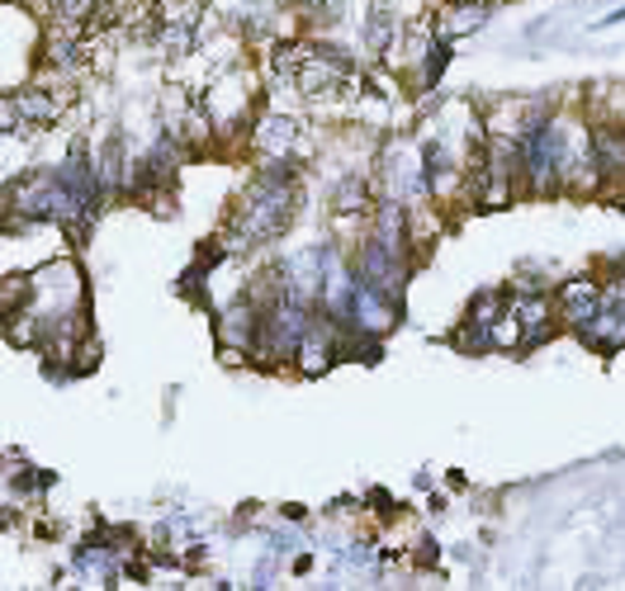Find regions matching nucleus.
<instances>
[{"instance_id": "1", "label": "nucleus", "mask_w": 625, "mask_h": 591, "mask_svg": "<svg viewBox=\"0 0 625 591\" xmlns=\"http://www.w3.org/2000/svg\"><path fill=\"white\" fill-rule=\"evenodd\" d=\"M355 275H361V284H369V289L389 294L393 303H403V289H408V256L403 251H389L384 241L365 237L361 247V261H355Z\"/></svg>"}, {"instance_id": "2", "label": "nucleus", "mask_w": 625, "mask_h": 591, "mask_svg": "<svg viewBox=\"0 0 625 591\" xmlns=\"http://www.w3.org/2000/svg\"><path fill=\"white\" fill-rule=\"evenodd\" d=\"M204 109L213 114V123H219V133H233L237 123H247L251 114V81L233 71V76H219L204 91Z\"/></svg>"}, {"instance_id": "3", "label": "nucleus", "mask_w": 625, "mask_h": 591, "mask_svg": "<svg viewBox=\"0 0 625 591\" xmlns=\"http://www.w3.org/2000/svg\"><path fill=\"white\" fill-rule=\"evenodd\" d=\"M602 303H606V289L602 284H592V280H568L564 289H559V298H554V312H559V327H568V331H588V322L597 312H602Z\"/></svg>"}, {"instance_id": "4", "label": "nucleus", "mask_w": 625, "mask_h": 591, "mask_svg": "<svg viewBox=\"0 0 625 591\" xmlns=\"http://www.w3.org/2000/svg\"><path fill=\"white\" fill-rule=\"evenodd\" d=\"M298 142H304V123L294 114H280V109H266L261 119L251 123V147L261 156H294Z\"/></svg>"}, {"instance_id": "5", "label": "nucleus", "mask_w": 625, "mask_h": 591, "mask_svg": "<svg viewBox=\"0 0 625 591\" xmlns=\"http://www.w3.org/2000/svg\"><path fill=\"white\" fill-rule=\"evenodd\" d=\"M261 317H266V308H256L251 298H237L233 308L219 312V345H223L227 355L256 351V336H261Z\"/></svg>"}, {"instance_id": "6", "label": "nucleus", "mask_w": 625, "mask_h": 591, "mask_svg": "<svg viewBox=\"0 0 625 591\" xmlns=\"http://www.w3.org/2000/svg\"><path fill=\"white\" fill-rule=\"evenodd\" d=\"M488 24V5H469V0H446V5L436 10L432 20V34L440 43H460L469 34H479V28Z\"/></svg>"}, {"instance_id": "7", "label": "nucleus", "mask_w": 625, "mask_h": 591, "mask_svg": "<svg viewBox=\"0 0 625 591\" xmlns=\"http://www.w3.org/2000/svg\"><path fill=\"white\" fill-rule=\"evenodd\" d=\"M10 99H14V109H20L24 128H52V123L67 114V95L43 91V85H24V91H10Z\"/></svg>"}, {"instance_id": "8", "label": "nucleus", "mask_w": 625, "mask_h": 591, "mask_svg": "<svg viewBox=\"0 0 625 591\" xmlns=\"http://www.w3.org/2000/svg\"><path fill=\"white\" fill-rule=\"evenodd\" d=\"M582 341H588L592 351H602V355L625 351V303L606 298L602 312H597L592 322H588V331H582Z\"/></svg>"}, {"instance_id": "9", "label": "nucleus", "mask_w": 625, "mask_h": 591, "mask_svg": "<svg viewBox=\"0 0 625 591\" xmlns=\"http://www.w3.org/2000/svg\"><path fill=\"white\" fill-rule=\"evenodd\" d=\"M592 152H597V162H602L606 170V180H616L625 176V128H592Z\"/></svg>"}, {"instance_id": "10", "label": "nucleus", "mask_w": 625, "mask_h": 591, "mask_svg": "<svg viewBox=\"0 0 625 591\" xmlns=\"http://www.w3.org/2000/svg\"><path fill=\"white\" fill-rule=\"evenodd\" d=\"M393 34H398V14H393L389 0H379V5L369 10V20H365V48L369 52H389Z\"/></svg>"}, {"instance_id": "11", "label": "nucleus", "mask_w": 625, "mask_h": 591, "mask_svg": "<svg viewBox=\"0 0 625 591\" xmlns=\"http://www.w3.org/2000/svg\"><path fill=\"white\" fill-rule=\"evenodd\" d=\"M503 312H507V298H503V294L479 289V294H474V303H469V312H464V322H483V327H493Z\"/></svg>"}, {"instance_id": "12", "label": "nucleus", "mask_w": 625, "mask_h": 591, "mask_svg": "<svg viewBox=\"0 0 625 591\" xmlns=\"http://www.w3.org/2000/svg\"><path fill=\"white\" fill-rule=\"evenodd\" d=\"M337 209H346V213H361V209H369V190H365L361 180L337 185Z\"/></svg>"}, {"instance_id": "13", "label": "nucleus", "mask_w": 625, "mask_h": 591, "mask_svg": "<svg viewBox=\"0 0 625 591\" xmlns=\"http://www.w3.org/2000/svg\"><path fill=\"white\" fill-rule=\"evenodd\" d=\"M616 24H625V10H611V14H606V20H597L592 28H616Z\"/></svg>"}]
</instances>
